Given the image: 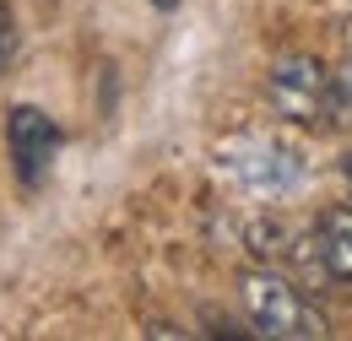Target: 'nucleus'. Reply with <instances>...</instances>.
<instances>
[{
	"mask_svg": "<svg viewBox=\"0 0 352 341\" xmlns=\"http://www.w3.org/2000/svg\"><path fill=\"white\" fill-rule=\"evenodd\" d=\"M152 6H163V11H174V6H179V0H152Z\"/></svg>",
	"mask_w": 352,
	"mask_h": 341,
	"instance_id": "nucleus-7",
	"label": "nucleus"
},
{
	"mask_svg": "<svg viewBox=\"0 0 352 341\" xmlns=\"http://www.w3.org/2000/svg\"><path fill=\"white\" fill-rule=\"evenodd\" d=\"M265 92H271L276 114L293 125H331V109H347L336 71H325L314 54H282L265 76Z\"/></svg>",
	"mask_w": 352,
	"mask_h": 341,
	"instance_id": "nucleus-2",
	"label": "nucleus"
},
{
	"mask_svg": "<svg viewBox=\"0 0 352 341\" xmlns=\"http://www.w3.org/2000/svg\"><path fill=\"white\" fill-rule=\"evenodd\" d=\"M336 87H342V98H347V109H352V54L342 60V71H336Z\"/></svg>",
	"mask_w": 352,
	"mask_h": 341,
	"instance_id": "nucleus-6",
	"label": "nucleus"
},
{
	"mask_svg": "<svg viewBox=\"0 0 352 341\" xmlns=\"http://www.w3.org/2000/svg\"><path fill=\"white\" fill-rule=\"evenodd\" d=\"M239 298H244V314L255 325V336H276V341H314L325 336V314L304 298V287L282 271H244L239 276Z\"/></svg>",
	"mask_w": 352,
	"mask_h": 341,
	"instance_id": "nucleus-1",
	"label": "nucleus"
},
{
	"mask_svg": "<svg viewBox=\"0 0 352 341\" xmlns=\"http://www.w3.org/2000/svg\"><path fill=\"white\" fill-rule=\"evenodd\" d=\"M6 141H11V163H16V179L22 184H38L49 168V157L60 152V125L49 120L44 109L33 103H16L11 120H6Z\"/></svg>",
	"mask_w": 352,
	"mask_h": 341,
	"instance_id": "nucleus-3",
	"label": "nucleus"
},
{
	"mask_svg": "<svg viewBox=\"0 0 352 341\" xmlns=\"http://www.w3.org/2000/svg\"><path fill=\"white\" fill-rule=\"evenodd\" d=\"M314 260H320V271L331 276V282H347L352 287V206H331V212H320L314 222Z\"/></svg>",
	"mask_w": 352,
	"mask_h": 341,
	"instance_id": "nucleus-4",
	"label": "nucleus"
},
{
	"mask_svg": "<svg viewBox=\"0 0 352 341\" xmlns=\"http://www.w3.org/2000/svg\"><path fill=\"white\" fill-rule=\"evenodd\" d=\"M11 54H16V28H11V11L0 6V71L11 65Z\"/></svg>",
	"mask_w": 352,
	"mask_h": 341,
	"instance_id": "nucleus-5",
	"label": "nucleus"
}]
</instances>
